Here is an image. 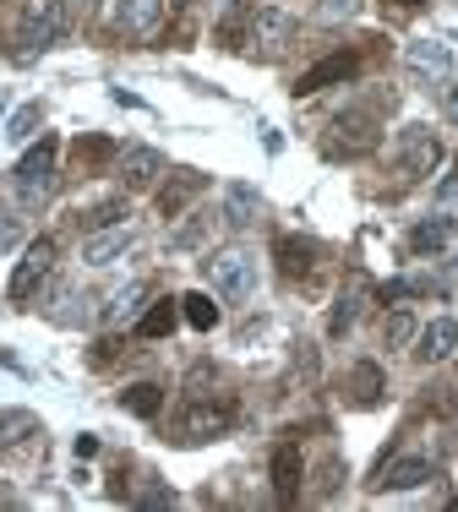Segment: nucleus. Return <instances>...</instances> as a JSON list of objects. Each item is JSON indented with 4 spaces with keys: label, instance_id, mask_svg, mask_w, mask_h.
Instances as JSON below:
<instances>
[{
    "label": "nucleus",
    "instance_id": "obj_1",
    "mask_svg": "<svg viewBox=\"0 0 458 512\" xmlns=\"http://www.w3.org/2000/svg\"><path fill=\"white\" fill-rule=\"evenodd\" d=\"M55 164H60V142L55 137H39L28 153L17 158V169H11V191H17L22 207H44L55 197V186H60Z\"/></svg>",
    "mask_w": 458,
    "mask_h": 512
},
{
    "label": "nucleus",
    "instance_id": "obj_2",
    "mask_svg": "<svg viewBox=\"0 0 458 512\" xmlns=\"http://www.w3.org/2000/svg\"><path fill=\"white\" fill-rule=\"evenodd\" d=\"M71 22V6L66 0H22V28H17V60H33L44 55L50 44L66 33Z\"/></svg>",
    "mask_w": 458,
    "mask_h": 512
},
{
    "label": "nucleus",
    "instance_id": "obj_3",
    "mask_svg": "<svg viewBox=\"0 0 458 512\" xmlns=\"http://www.w3.org/2000/svg\"><path fill=\"white\" fill-rule=\"evenodd\" d=\"M235 420H240V404L229 393L191 398L186 414H180V442H219V436L235 431Z\"/></svg>",
    "mask_w": 458,
    "mask_h": 512
},
{
    "label": "nucleus",
    "instance_id": "obj_4",
    "mask_svg": "<svg viewBox=\"0 0 458 512\" xmlns=\"http://www.w3.org/2000/svg\"><path fill=\"white\" fill-rule=\"evenodd\" d=\"M208 284L219 289V295L229 300V306H246L251 300V289H257V262H251L240 246H224V251H213L208 262Z\"/></svg>",
    "mask_w": 458,
    "mask_h": 512
},
{
    "label": "nucleus",
    "instance_id": "obj_5",
    "mask_svg": "<svg viewBox=\"0 0 458 512\" xmlns=\"http://www.w3.org/2000/svg\"><path fill=\"white\" fill-rule=\"evenodd\" d=\"M377 148V115L371 109H344V115H333L328 126V153L333 158H360Z\"/></svg>",
    "mask_w": 458,
    "mask_h": 512
},
{
    "label": "nucleus",
    "instance_id": "obj_6",
    "mask_svg": "<svg viewBox=\"0 0 458 512\" xmlns=\"http://www.w3.org/2000/svg\"><path fill=\"white\" fill-rule=\"evenodd\" d=\"M404 71L420 82V88L453 82V44H448V39H415V44L404 50Z\"/></svg>",
    "mask_w": 458,
    "mask_h": 512
},
{
    "label": "nucleus",
    "instance_id": "obj_7",
    "mask_svg": "<svg viewBox=\"0 0 458 512\" xmlns=\"http://www.w3.org/2000/svg\"><path fill=\"white\" fill-rule=\"evenodd\" d=\"M55 240L50 235H39L33 240L28 251H22V262H17V273H11V284H6V295H11V306H22V300L33 295V289L44 284V278H50V267H55Z\"/></svg>",
    "mask_w": 458,
    "mask_h": 512
},
{
    "label": "nucleus",
    "instance_id": "obj_8",
    "mask_svg": "<svg viewBox=\"0 0 458 512\" xmlns=\"http://www.w3.org/2000/svg\"><path fill=\"white\" fill-rule=\"evenodd\" d=\"M289 33H295V17H289V11H279V6H257V11H251L246 44H251V55L273 60V55H284Z\"/></svg>",
    "mask_w": 458,
    "mask_h": 512
},
{
    "label": "nucleus",
    "instance_id": "obj_9",
    "mask_svg": "<svg viewBox=\"0 0 458 512\" xmlns=\"http://www.w3.org/2000/svg\"><path fill=\"white\" fill-rule=\"evenodd\" d=\"M431 480H437V463L420 458V453H404V458H388L371 474V491H420Z\"/></svg>",
    "mask_w": 458,
    "mask_h": 512
},
{
    "label": "nucleus",
    "instance_id": "obj_10",
    "mask_svg": "<svg viewBox=\"0 0 458 512\" xmlns=\"http://www.w3.org/2000/svg\"><path fill=\"white\" fill-rule=\"evenodd\" d=\"M0 453H11V458L44 453V425H39V414H28V409H0Z\"/></svg>",
    "mask_w": 458,
    "mask_h": 512
},
{
    "label": "nucleus",
    "instance_id": "obj_11",
    "mask_svg": "<svg viewBox=\"0 0 458 512\" xmlns=\"http://www.w3.org/2000/svg\"><path fill=\"white\" fill-rule=\"evenodd\" d=\"M437 164H442V142L431 137L426 126H404L399 131V175L420 180V175H431Z\"/></svg>",
    "mask_w": 458,
    "mask_h": 512
},
{
    "label": "nucleus",
    "instance_id": "obj_12",
    "mask_svg": "<svg viewBox=\"0 0 458 512\" xmlns=\"http://www.w3.org/2000/svg\"><path fill=\"white\" fill-rule=\"evenodd\" d=\"M355 71H360V55H355V50H339V55L317 60L311 71H300V82H295V99H311V93H322V88H339V82H349Z\"/></svg>",
    "mask_w": 458,
    "mask_h": 512
},
{
    "label": "nucleus",
    "instance_id": "obj_13",
    "mask_svg": "<svg viewBox=\"0 0 458 512\" xmlns=\"http://www.w3.org/2000/svg\"><path fill=\"white\" fill-rule=\"evenodd\" d=\"M115 175H120V186H126V191H148L153 180L164 175V153L159 148H120Z\"/></svg>",
    "mask_w": 458,
    "mask_h": 512
},
{
    "label": "nucleus",
    "instance_id": "obj_14",
    "mask_svg": "<svg viewBox=\"0 0 458 512\" xmlns=\"http://www.w3.org/2000/svg\"><path fill=\"white\" fill-rule=\"evenodd\" d=\"M131 246H137V229H131V224H110V229H93V235L82 240V262H88V267H110L115 256H126Z\"/></svg>",
    "mask_w": 458,
    "mask_h": 512
},
{
    "label": "nucleus",
    "instance_id": "obj_15",
    "mask_svg": "<svg viewBox=\"0 0 458 512\" xmlns=\"http://www.w3.org/2000/svg\"><path fill=\"white\" fill-rule=\"evenodd\" d=\"M344 393H349V404H355V409H377V404H382V393H388V376H382V365H377V360L349 365Z\"/></svg>",
    "mask_w": 458,
    "mask_h": 512
},
{
    "label": "nucleus",
    "instance_id": "obj_16",
    "mask_svg": "<svg viewBox=\"0 0 458 512\" xmlns=\"http://www.w3.org/2000/svg\"><path fill=\"white\" fill-rule=\"evenodd\" d=\"M273 256H279L284 278H311V273H317V262H322V246H317V240H306V235H279Z\"/></svg>",
    "mask_w": 458,
    "mask_h": 512
},
{
    "label": "nucleus",
    "instance_id": "obj_17",
    "mask_svg": "<svg viewBox=\"0 0 458 512\" xmlns=\"http://www.w3.org/2000/svg\"><path fill=\"white\" fill-rule=\"evenodd\" d=\"M159 22H164V0H120L115 11V28L126 39H148V33H159Z\"/></svg>",
    "mask_w": 458,
    "mask_h": 512
},
{
    "label": "nucleus",
    "instance_id": "obj_18",
    "mask_svg": "<svg viewBox=\"0 0 458 512\" xmlns=\"http://www.w3.org/2000/svg\"><path fill=\"white\" fill-rule=\"evenodd\" d=\"M300 474H306V463H300V447H295V442H279V447H273V491H279L284 507L300 496Z\"/></svg>",
    "mask_w": 458,
    "mask_h": 512
},
{
    "label": "nucleus",
    "instance_id": "obj_19",
    "mask_svg": "<svg viewBox=\"0 0 458 512\" xmlns=\"http://www.w3.org/2000/svg\"><path fill=\"white\" fill-rule=\"evenodd\" d=\"M415 355L426 360V365H442V360H453V355H458V322H453V316H437V322H431L426 333H420Z\"/></svg>",
    "mask_w": 458,
    "mask_h": 512
},
{
    "label": "nucleus",
    "instance_id": "obj_20",
    "mask_svg": "<svg viewBox=\"0 0 458 512\" xmlns=\"http://www.w3.org/2000/svg\"><path fill=\"white\" fill-rule=\"evenodd\" d=\"M366 300H371V284L355 273V278H349V289L339 295V306H333V316H328V338H344L349 327L360 322V311H366Z\"/></svg>",
    "mask_w": 458,
    "mask_h": 512
},
{
    "label": "nucleus",
    "instance_id": "obj_21",
    "mask_svg": "<svg viewBox=\"0 0 458 512\" xmlns=\"http://www.w3.org/2000/svg\"><path fill=\"white\" fill-rule=\"evenodd\" d=\"M202 186H208V175H197V169H175V180L159 191V213H164V218H180V207L197 197Z\"/></svg>",
    "mask_w": 458,
    "mask_h": 512
},
{
    "label": "nucleus",
    "instance_id": "obj_22",
    "mask_svg": "<svg viewBox=\"0 0 458 512\" xmlns=\"http://www.w3.org/2000/svg\"><path fill=\"white\" fill-rule=\"evenodd\" d=\"M458 235V229L448 224V218H420V224L415 229H409V251H415V256H437V251H448V240Z\"/></svg>",
    "mask_w": 458,
    "mask_h": 512
},
{
    "label": "nucleus",
    "instance_id": "obj_23",
    "mask_svg": "<svg viewBox=\"0 0 458 512\" xmlns=\"http://www.w3.org/2000/svg\"><path fill=\"white\" fill-rule=\"evenodd\" d=\"M142 300H148V284H142V278H137V284H126V289H115V295L104 300V311H99L104 327H126L131 316L142 311Z\"/></svg>",
    "mask_w": 458,
    "mask_h": 512
},
{
    "label": "nucleus",
    "instance_id": "obj_24",
    "mask_svg": "<svg viewBox=\"0 0 458 512\" xmlns=\"http://www.w3.org/2000/svg\"><path fill=\"white\" fill-rule=\"evenodd\" d=\"M257 213H262V197L251 186H229L224 191V224L246 229V224H257Z\"/></svg>",
    "mask_w": 458,
    "mask_h": 512
},
{
    "label": "nucleus",
    "instance_id": "obj_25",
    "mask_svg": "<svg viewBox=\"0 0 458 512\" xmlns=\"http://www.w3.org/2000/svg\"><path fill=\"white\" fill-rule=\"evenodd\" d=\"M175 306H180V300H153V306L137 316V338H170L175 322H180Z\"/></svg>",
    "mask_w": 458,
    "mask_h": 512
},
{
    "label": "nucleus",
    "instance_id": "obj_26",
    "mask_svg": "<svg viewBox=\"0 0 458 512\" xmlns=\"http://www.w3.org/2000/svg\"><path fill=\"white\" fill-rule=\"evenodd\" d=\"M180 316H186L197 333H213V327H219V306H213V295H202V289L180 295Z\"/></svg>",
    "mask_w": 458,
    "mask_h": 512
},
{
    "label": "nucleus",
    "instance_id": "obj_27",
    "mask_svg": "<svg viewBox=\"0 0 458 512\" xmlns=\"http://www.w3.org/2000/svg\"><path fill=\"white\" fill-rule=\"evenodd\" d=\"M159 404H164V393H159L153 382H137V387H126V393H120V409H131L137 420H153V414H159Z\"/></svg>",
    "mask_w": 458,
    "mask_h": 512
},
{
    "label": "nucleus",
    "instance_id": "obj_28",
    "mask_svg": "<svg viewBox=\"0 0 458 512\" xmlns=\"http://www.w3.org/2000/svg\"><path fill=\"white\" fill-rule=\"evenodd\" d=\"M251 11H257V6H229V11H224V22H219V44H224V50H240V44H246Z\"/></svg>",
    "mask_w": 458,
    "mask_h": 512
},
{
    "label": "nucleus",
    "instance_id": "obj_29",
    "mask_svg": "<svg viewBox=\"0 0 458 512\" xmlns=\"http://www.w3.org/2000/svg\"><path fill=\"white\" fill-rule=\"evenodd\" d=\"M126 218H131V207H126V197H110V202L88 207V213H82L77 224H82V229H88V235H93V229H110V224H126Z\"/></svg>",
    "mask_w": 458,
    "mask_h": 512
},
{
    "label": "nucleus",
    "instance_id": "obj_30",
    "mask_svg": "<svg viewBox=\"0 0 458 512\" xmlns=\"http://www.w3.org/2000/svg\"><path fill=\"white\" fill-rule=\"evenodd\" d=\"M208 229H213V213H191L186 224L170 235V251H197L202 240H208Z\"/></svg>",
    "mask_w": 458,
    "mask_h": 512
},
{
    "label": "nucleus",
    "instance_id": "obj_31",
    "mask_svg": "<svg viewBox=\"0 0 458 512\" xmlns=\"http://www.w3.org/2000/svg\"><path fill=\"white\" fill-rule=\"evenodd\" d=\"M71 158H77L82 169H99L104 158H120V153H115L110 137H77V142H71Z\"/></svg>",
    "mask_w": 458,
    "mask_h": 512
},
{
    "label": "nucleus",
    "instance_id": "obj_32",
    "mask_svg": "<svg viewBox=\"0 0 458 512\" xmlns=\"http://www.w3.org/2000/svg\"><path fill=\"white\" fill-rule=\"evenodd\" d=\"M39 120H44V104H22L17 115L6 120V142H28L33 131H39Z\"/></svg>",
    "mask_w": 458,
    "mask_h": 512
},
{
    "label": "nucleus",
    "instance_id": "obj_33",
    "mask_svg": "<svg viewBox=\"0 0 458 512\" xmlns=\"http://www.w3.org/2000/svg\"><path fill=\"white\" fill-rule=\"evenodd\" d=\"M409 338H415V316H409V311H393L388 327H382V344H388V349H404Z\"/></svg>",
    "mask_w": 458,
    "mask_h": 512
},
{
    "label": "nucleus",
    "instance_id": "obj_34",
    "mask_svg": "<svg viewBox=\"0 0 458 512\" xmlns=\"http://www.w3.org/2000/svg\"><path fill=\"white\" fill-rule=\"evenodd\" d=\"M437 213H442V218H448V224L458 229V180H448V186L437 191Z\"/></svg>",
    "mask_w": 458,
    "mask_h": 512
},
{
    "label": "nucleus",
    "instance_id": "obj_35",
    "mask_svg": "<svg viewBox=\"0 0 458 512\" xmlns=\"http://www.w3.org/2000/svg\"><path fill=\"white\" fill-rule=\"evenodd\" d=\"M355 6H360V0H322V17H328V22H339V17H355Z\"/></svg>",
    "mask_w": 458,
    "mask_h": 512
},
{
    "label": "nucleus",
    "instance_id": "obj_36",
    "mask_svg": "<svg viewBox=\"0 0 458 512\" xmlns=\"http://www.w3.org/2000/svg\"><path fill=\"white\" fill-rule=\"evenodd\" d=\"M333 491H339V458L322 463V485H317V496H333Z\"/></svg>",
    "mask_w": 458,
    "mask_h": 512
},
{
    "label": "nucleus",
    "instance_id": "obj_37",
    "mask_svg": "<svg viewBox=\"0 0 458 512\" xmlns=\"http://www.w3.org/2000/svg\"><path fill=\"white\" fill-rule=\"evenodd\" d=\"M17 235H22V218L17 213H0V251H6Z\"/></svg>",
    "mask_w": 458,
    "mask_h": 512
},
{
    "label": "nucleus",
    "instance_id": "obj_38",
    "mask_svg": "<svg viewBox=\"0 0 458 512\" xmlns=\"http://www.w3.org/2000/svg\"><path fill=\"white\" fill-rule=\"evenodd\" d=\"M170 502H175V491H164V485H153V491L137 496V507H170Z\"/></svg>",
    "mask_w": 458,
    "mask_h": 512
},
{
    "label": "nucleus",
    "instance_id": "obj_39",
    "mask_svg": "<svg viewBox=\"0 0 458 512\" xmlns=\"http://www.w3.org/2000/svg\"><path fill=\"white\" fill-rule=\"evenodd\" d=\"M442 115L458 120V77H453V88H448V99H442Z\"/></svg>",
    "mask_w": 458,
    "mask_h": 512
},
{
    "label": "nucleus",
    "instance_id": "obj_40",
    "mask_svg": "<svg viewBox=\"0 0 458 512\" xmlns=\"http://www.w3.org/2000/svg\"><path fill=\"white\" fill-rule=\"evenodd\" d=\"M99 453V436H77V458H93Z\"/></svg>",
    "mask_w": 458,
    "mask_h": 512
},
{
    "label": "nucleus",
    "instance_id": "obj_41",
    "mask_svg": "<svg viewBox=\"0 0 458 512\" xmlns=\"http://www.w3.org/2000/svg\"><path fill=\"white\" fill-rule=\"evenodd\" d=\"M388 6H399V11H420V6H431V0H388Z\"/></svg>",
    "mask_w": 458,
    "mask_h": 512
},
{
    "label": "nucleus",
    "instance_id": "obj_42",
    "mask_svg": "<svg viewBox=\"0 0 458 512\" xmlns=\"http://www.w3.org/2000/svg\"><path fill=\"white\" fill-rule=\"evenodd\" d=\"M77 6H82V11H93V6H99V0H77Z\"/></svg>",
    "mask_w": 458,
    "mask_h": 512
}]
</instances>
